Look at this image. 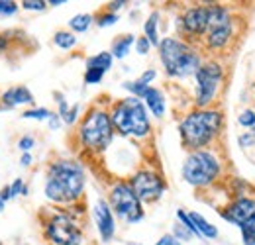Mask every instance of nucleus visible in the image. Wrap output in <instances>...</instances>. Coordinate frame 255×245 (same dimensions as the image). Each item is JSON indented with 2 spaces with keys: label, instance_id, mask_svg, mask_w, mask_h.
I'll return each instance as SVG.
<instances>
[{
  "label": "nucleus",
  "instance_id": "1",
  "mask_svg": "<svg viewBox=\"0 0 255 245\" xmlns=\"http://www.w3.org/2000/svg\"><path fill=\"white\" fill-rule=\"evenodd\" d=\"M45 198L55 204H73L85 192V171L77 161L59 159L47 169Z\"/></svg>",
  "mask_w": 255,
  "mask_h": 245
},
{
  "label": "nucleus",
  "instance_id": "2",
  "mask_svg": "<svg viewBox=\"0 0 255 245\" xmlns=\"http://www.w3.org/2000/svg\"><path fill=\"white\" fill-rule=\"evenodd\" d=\"M224 127V114L214 108H196L189 112L181 123L179 133L183 145L191 151H200L210 145Z\"/></svg>",
  "mask_w": 255,
  "mask_h": 245
},
{
  "label": "nucleus",
  "instance_id": "3",
  "mask_svg": "<svg viewBox=\"0 0 255 245\" xmlns=\"http://www.w3.org/2000/svg\"><path fill=\"white\" fill-rule=\"evenodd\" d=\"M110 120L114 125V131H118L124 137L131 135V137L143 139L151 131L147 108H145L143 100L135 98V96H128V98L114 102V106L110 110Z\"/></svg>",
  "mask_w": 255,
  "mask_h": 245
},
{
  "label": "nucleus",
  "instance_id": "4",
  "mask_svg": "<svg viewBox=\"0 0 255 245\" xmlns=\"http://www.w3.org/2000/svg\"><path fill=\"white\" fill-rule=\"evenodd\" d=\"M159 59L165 67V73L173 79H187L194 75L200 65V53L191 43L177 37H163L159 43Z\"/></svg>",
  "mask_w": 255,
  "mask_h": 245
},
{
  "label": "nucleus",
  "instance_id": "5",
  "mask_svg": "<svg viewBox=\"0 0 255 245\" xmlns=\"http://www.w3.org/2000/svg\"><path fill=\"white\" fill-rule=\"evenodd\" d=\"M114 139V125L110 112L102 108H93L79 125V141L85 149L93 153H102Z\"/></svg>",
  "mask_w": 255,
  "mask_h": 245
},
{
  "label": "nucleus",
  "instance_id": "6",
  "mask_svg": "<svg viewBox=\"0 0 255 245\" xmlns=\"http://www.w3.org/2000/svg\"><path fill=\"white\" fill-rule=\"evenodd\" d=\"M222 173V165L218 155L208 151V149H200V151H191L189 157L183 163V179L185 183L196 188H204L208 184H212Z\"/></svg>",
  "mask_w": 255,
  "mask_h": 245
},
{
  "label": "nucleus",
  "instance_id": "7",
  "mask_svg": "<svg viewBox=\"0 0 255 245\" xmlns=\"http://www.w3.org/2000/svg\"><path fill=\"white\" fill-rule=\"evenodd\" d=\"M194 81H196V91H194L196 108H208L214 102L224 81L222 65L216 61L202 63L200 69L194 73Z\"/></svg>",
  "mask_w": 255,
  "mask_h": 245
},
{
  "label": "nucleus",
  "instance_id": "8",
  "mask_svg": "<svg viewBox=\"0 0 255 245\" xmlns=\"http://www.w3.org/2000/svg\"><path fill=\"white\" fill-rule=\"evenodd\" d=\"M108 204L112 208V212H116L118 218H122L128 224H137L143 220V204L139 202V198L135 196L133 188L129 186V183H116L110 190L108 196Z\"/></svg>",
  "mask_w": 255,
  "mask_h": 245
},
{
  "label": "nucleus",
  "instance_id": "9",
  "mask_svg": "<svg viewBox=\"0 0 255 245\" xmlns=\"http://www.w3.org/2000/svg\"><path fill=\"white\" fill-rule=\"evenodd\" d=\"M45 238L53 245H81L83 230L71 214L59 212L45 222Z\"/></svg>",
  "mask_w": 255,
  "mask_h": 245
},
{
  "label": "nucleus",
  "instance_id": "10",
  "mask_svg": "<svg viewBox=\"0 0 255 245\" xmlns=\"http://www.w3.org/2000/svg\"><path fill=\"white\" fill-rule=\"evenodd\" d=\"M129 186L133 188L135 196L139 198L141 204H151L157 202L161 196L165 194L167 184L163 181L159 173L149 171V169H141L137 171L131 179H129Z\"/></svg>",
  "mask_w": 255,
  "mask_h": 245
},
{
  "label": "nucleus",
  "instance_id": "11",
  "mask_svg": "<svg viewBox=\"0 0 255 245\" xmlns=\"http://www.w3.org/2000/svg\"><path fill=\"white\" fill-rule=\"evenodd\" d=\"M181 31L187 37H202L208 30V6H191L179 18Z\"/></svg>",
  "mask_w": 255,
  "mask_h": 245
},
{
  "label": "nucleus",
  "instance_id": "12",
  "mask_svg": "<svg viewBox=\"0 0 255 245\" xmlns=\"http://www.w3.org/2000/svg\"><path fill=\"white\" fill-rule=\"evenodd\" d=\"M222 218L226 222L242 228L252 216H255V198H250V196H240L236 198L234 202H230L222 212Z\"/></svg>",
  "mask_w": 255,
  "mask_h": 245
},
{
  "label": "nucleus",
  "instance_id": "13",
  "mask_svg": "<svg viewBox=\"0 0 255 245\" xmlns=\"http://www.w3.org/2000/svg\"><path fill=\"white\" fill-rule=\"evenodd\" d=\"M93 214H95V224L98 234H100V240L104 244H110L114 238V232H116V220H114V212H112L110 204L104 198L96 200Z\"/></svg>",
  "mask_w": 255,
  "mask_h": 245
},
{
  "label": "nucleus",
  "instance_id": "14",
  "mask_svg": "<svg viewBox=\"0 0 255 245\" xmlns=\"http://www.w3.org/2000/svg\"><path fill=\"white\" fill-rule=\"evenodd\" d=\"M232 35H234V22L226 24V26H218V28H208L206 35H204L206 47L210 51H220L232 41Z\"/></svg>",
  "mask_w": 255,
  "mask_h": 245
},
{
  "label": "nucleus",
  "instance_id": "15",
  "mask_svg": "<svg viewBox=\"0 0 255 245\" xmlns=\"http://www.w3.org/2000/svg\"><path fill=\"white\" fill-rule=\"evenodd\" d=\"M22 104H33V94L28 87H14L2 92V108H16Z\"/></svg>",
  "mask_w": 255,
  "mask_h": 245
},
{
  "label": "nucleus",
  "instance_id": "16",
  "mask_svg": "<svg viewBox=\"0 0 255 245\" xmlns=\"http://www.w3.org/2000/svg\"><path fill=\"white\" fill-rule=\"evenodd\" d=\"M145 108L155 116V118H163L165 116V108H167V102H165V94L155 89V87H149L145 94L141 96Z\"/></svg>",
  "mask_w": 255,
  "mask_h": 245
},
{
  "label": "nucleus",
  "instance_id": "17",
  "mask_svg": "<svg viewBox=\"0 0 255 245\" xmlns=\"http://www.w3.org/2000/svg\"><path fill=\"white\" fill-rule=\"evenodd\" d=\"M155 69H147L139 79H135V81H126L124 83V89L128 92H131V96H135V98H141L145 91L149 89V85L153 83V79H155Z\"/></svg>",
  "mask_w": 255,
  "mask_h": 245
},
{
  "label": "nucleus",
  "instance_id": "18",
  "mask_svg": "<svg viewBox=\"0 0 255 245\" xmlns=\"http://www.w3.org/2000/svg\"><path fill=\"white\" fill-rule=\"evenodd\" d=\"M189 218L192 220V224H194V228H196V232H198L200 238H206V240H216L218 238V228L214 224H210L202 214L189 212Z\"/></svg>",
  "mask_w": 255,
  "mask_h": 245
},
{
  "label": "nucleus",
  "instance_id": "19",
  "mask_svg": "<svg viewBox=\"0 0 255 245\" xmlns=\"http://www.w3.org/2000/svg\"><path fill=\"white\" fill-rule=\"evenodd\" d=\"M131 45H135V37H133L131 33H124V35H120V37H116V39L112 41L110 53H112V57H116V59H124L128 53H129Z\"/></svg>",
  "mask_w": 255,
  "mask_h": 245
},
{
  "label": "nucleus",
  "instance_id": "20",
  "mask_svg": "<svg viewBox=\"0 0 255 245\" xmlns=\"http://www.w3.org/2000/svg\"><path fill=\"white\" fill-rule=\"evenodd\" d=\"M143 33L147 37V41L155 47H159L161 39H159V12H151L149 18L145 20L143 24Z\"/></svg>",
  "mask_w": 255,
  "mask_h": 245
},
{
  "label": "nucleus",
  "instance_id": "21",
  "mask_svg": "<svg viewBox=\"0 0 255 245\" xmlns=\"http://www.w3.org/2000/svg\"><path fill=\"white\" fill-rule=\"evenodd\" d=\"M112 61H114V57H112L110 51H100V53H96V55L87 59V69H98V71L106 73L112 67Z\"/></svg>",
  "mask_w": 255,
  "mask_h": 245
},
{
  "label": "nucleus",
  "instance_id": "22",
  "mask_svg": "<svg viewBox=\"0 0 255 245\" xmlns=\"http://www.w3.org/2000/svg\"><path fill=\"white\" fill-rule=\"evenodd\" d=\"M95 22V16L93 14H77L69 20V28L73 30V33H85V31L91 28V24Z\"/></svg>",
  "mask_w": 255,
  "mask_h": 245
},
{
  "label": "nucleus",
  "instance_id": "23",
  "mask_svg": "<svg viewBox=\"0 0 255 245\" xmlns=\"http://www.w3.org/2000/svg\"><path fill=\"white\" fill-rule=\"evenodd\" d=\"M53 43H55L59 49L69 51V49H73V47L77 45V35L69 30H59V31H55V35H53Z\"/></svg>",
  "mask_w": 255,
  "mask_h": 245
},
{
  "label": "nucleus",
  "instance_id": "24",
  "mask_svg": "<svg viewBox=\"0 0 255 245\" xmlns=\"http://www.w3.org/2000/svg\"><path fill=\"white\" fill-rule=\"evenodd\" d=\"M240 230H242L244 245H255V216H252Z\"/></svg>",
  "mask_w": 255,
  "mask_h": 245
},
{
  "label": "nucleus",
  "instance_id": "25",
  "mask_svg": "<svg viewBox=\"0 0 255 245\" xmlns=\"http://www.w3.org/2000/svg\"><path fill=\"white\" fill-rule=\"evenodd\" d=\"M51 110H47V108H33V110H26V112H22V118H26V120H49L51 118Z\"/></svg>",
  "mask_w": 255,
  "mask_h": 245
},
{
  "label": "nucleus",
  "instance_id": "26",
  "mask_svg": "<svg viewBox=\"0 0 255 245\" xmlns=\"http://www.w3.org/2000/svg\"><path fill=\"white\" fill-rule=\"evenodd\" d=\"M96 22V26L98 28H108V26H114L116 22H118V14H112V12H102L98 18L95 20Z\"/></svg>",
  "mask_w": 255,
  "mask_h": 245
},
{
  "label": "nucleus",
  "instance_id": "27",
  "mask_svg": "<svg viewBox=\"0 0 255 245\" xmlns=\"http://www.w3.org/2000/svg\"><path fill=\"white\" fill-rule=\"evenodd\" d=\"M238 123L244 125V127H255V110L248 108V110H242V114L238 116Z\"/></svg>",
  "mask_w": 255,
  "mask_h": 245
},
{
  "label": "nucleus",
  "instance_id": "28",
  "mask_svg": "<svg viewBox=\"0 0 255 245\" xmlns=\"http://www.w3.org/2000/svg\"><path fill=\"white\" fill-rule=\"evenodd\" d=\"M177 220H179V224H183V226L191 232L194 238H200L198 232H196V228H194V224H192V220L189 218V212H185V210H177Z\"/></svg>",
  "mask_w": 255,
  "mask_h": 245
},
{
  "label": "nucleus",
  "instance_id": "29",
  "mask_svg": "<svg viewBox=\"0 0 255 245\" xmlns=\"http://www.w3.org/2000/svg\"><path fill=\"white\" fill-rule=\"evenodd\" d=\"M102 79H104V71H98V69H87L85 71V83L87 85H98Z\"/></svg>",
  "mask_w": 255,
  "mask_h": 245
},
{
  "label": "nucleus",
  "instance_id": "30",
  "mask_svg": "<svg viewBox=\"0 0 255 245\" xmlns=\"http://www.w3.org/2000/svg\"><path fill=\"white\" fill-rule=\"evenodd\" d=\"M22 8L30 10V12H43L47 8V2H43V0H24Z\"/></svg>",
  "mask_w": 255,
  "mask_h": 245
},
{
  "label": "nucleus",
  "instance_id": "31",
  "mask_svg": "<svg viewBox=\"0 0 255 245\" xmlns=\"http://www.w3.org/2000/svg\"><path fill=\"white\" fill-rule=\"evenodd\" d=\"M173 236H175L179 242H189L191 238H194L183 224H175V228H173Z\"/></svg>",
  "mask_w": 255,
  "mask_h": 245
},
{
  "label": "nucleus",
  "instance_id": "32",
  "mask_svg": "<svg viewBox=\"0 0 255 245\" xmlns=\"http://www.w3.org/2000/svg\"><path fill=\"white\" fill-rule=\"evenodd\" d=\"M18 12V4L12 0H0V14L2 16H14Z\"/></svg>",
  "mask_w": 255,
  "mask_h": 245
},
{
  "label": "nucleus",
  "instance_id": "33",
  "mask_svg": "<svg viewBox=\"0 0 255 245\" xmlns=\"http://www.w3.org/2000/svg\"><path fill=\"white\" fill-rule=\"evenodd\" d=\"M149 49H151V43L147 41V37H145V35L135 39V51H137L139 55H147V53H149Z\"/></svg>",
  "mask_w": 255,
  "mask_h": 245
},
{
  "label": "nucleus",
  "instance_id": "34",
  "mask_svg": "<svg viewBox=\"0 0 255 245\" xmlns=\"http://www.w3.org/2000/svg\"><path fill=\"white\" fill-rule=\"evenodd\" d=\"M10 190H12V196H18V194H28V186H26V183L22 181V179H16L14 183L10 184Z\"/></svg>",
  "mask_w": 255,
  "mask_h": 245
},
{
  "label": "nucleus",
  "instance_id": "35",
  "mask_svg": "<svg viewBox=\"0 0 255 245\" xmlns=\"http://www.w3.org/2000/svg\"><path fill=\"white\" fill-rule=\"evenodd\" d=\"M33 145H35V139H33L32 135H24V137H20V141H18V147H20V151H24V153H28Z\"/></svg>",
  "mask_w": 255,
  "mask_h": 245
},
{
  "label": "nucleus",
  "instance_id": "36",
  "mask_svg": "<svg viewBox=\"0 0 255 245\" xmlns=\"http://www.w3.org/2000/svg\"><path fill=\"white\" fill-rule=\"evenodd\" d=\"M79 110H81V106H79V104H75V106L67 112V116L63 118V122L69 123V125H73V123L77 122V118H79Z\"/></svg>",
  "mask_w": 255,
  "mask_h": 245
},
{
  "label": "nucleus",
  "instance_id": "37",
  "mask_svg": "<svg viewBox=\"0 0 255 245\" xmlns=\"http://www.w3.org/2000/svg\"><path fill=\"white\" fill-rule=\"evenodd\" d=\"M238 141H240V145L242 147H252V145H255V137H254V133H242L240 137H238Z\"/></svg>",
  "mask_w": 255,
  "mask_h": 245
},
{
  "label": "nucleus",
  "instance_id": "38",
  "mask_svg": "<svg viewBox=\"0 0 255 245\" xmlns=\"http://www.w3.org/2000/svg\"><path fill=\"white\" fill-rule=\"evenodd\" d=\"M155 245H181V242H179L173 234H165L161 240H157V244Z\"/></svg>",
  "mask_w": 255,
  "mask_h": 245
},
{
  "label": "nucleus",
  "instance_id": "39",
  "mask_svg": "<svg viewBox=\"0 0 255 245\" xmlns=\"http://www.w3.org/2000/svg\"><path fill=\"white\" fill-rule=\"evenodd\" d=\"M126 6V2L124 0H114V2H108V6H106V10L108 12H112V14H116L118 10H122Z\"/></svg>",
  "mask_w": 255,
  "mask_h": 245
},
{
  "label": "nucleus",
  "instance_id": "40",
  "mask_svg": "<svg viewBox=\"0 0 255 245\" xmlns=\"http://www.w3.org/2000/svg\"><path fill=\"white\" fill-rule=\"evenodd\" d=\"M47 122H49V127H51V129H59V125H61V116L53 112V114H51V118H49Z\"/></svg>",
  "mask_w": 255,
  "mask_h": 245
},
{
  "label": "nucleus",
  "instance_id": "41",
  "mask_svg": "<svg viewBox=\"0 0 255 245\" xmlns=\"http://www.w3.org/2000/svg\"><path fill=\"white\" fill-rule=\"evenodd\" d=\"M10 198H14V196H12V190H10V184H6V186H2V190H0V200H4V202H8Z\"/></svg>",
  "mask_w": 255,
  "mask_h": 245
},
{
  "label": "nucleus",
  "instance_id": "42",
  "mask_svg": "<svg viewBox=\"0 0 255 245\" xmlns=\"http://www.w3.org/2000/svg\"><path fill=\"white\" fill-rule=\"evenodd\" d=\"M32 155L30 153H24L22 155V157H20V165H22V167H30V165H32Z\"/></svg>",
  "mask_w": 255,
  "mask_h": 245
},
{
  "label": "nucleus",
  "instance_id": "43",
  "mask_svg": "<svg viewBox=\"0 0 255 245\" xmlns=\"http://www.w3.org/2000/svg\"><path fill=\"white\" fill-rule=\"evenodd\" d=\"M6 47H8V35L6 33H0V53L6 51Z\"/></svg>",
  "mask_w": 255,
  "mask_h": 245
},
{
  "label": "nucleus",
  "instance_id": "44",
  "mask_svg": "<svg viewBox=\"0 0 255 245\" xmlns=\"http://www.w3.org/2000/svg\"><path fill=\"white\" fill-rule=\"evenodd\" d=\"M47 4L49 6H61V4H65V0H49Z\"/></svg>",
  "mask_w": 255,
  "mask_h": 245
},
{
  "label": "nucleus",
  "instance_id": "45",
  "mask_svg": "<svg viewBox=\"0 0 255 245\" xmlns=\"http://www.w3.org/2000/svg\"><path fill=\"white\" fill-rule=\"evenodd\" d=\"M4 208H6V202H4V200H0V212H2Z\"/></svg>",
  "mask_w": 255,
  "mask_h": 245
},
{
  "label": "nucleus",
  "instance_id": "46",
  "mask_svg": "<svg viewBox=\"0 0 255 245\" xmlns=\"http://www.w3.org/2000/svg\"><path fill=\"white\" fill-rule=\"evenodd\" d=\"M128 245H143V244H135V242H128Z\"/></svg>",
  "mask_w": 255,
  "mask_h": 245
},
{
  "label": "nucleus",
  "instance_id": "47",
  "mask_svg": "<svg viewBox=\"0 0 255 245\" xmlns=\"http://www.w3.org/2000/svg\"><path fill=\"white\" fill-rule=\"evenodd\" d=\"M252 133H254V137H255V127H254V131H252Z\"/></svg>",
  "mask_w": 255,
  "mask_h": 245
},
{
  "label": "nucleus",
  "instance_id": "48",
  "mask_svg": "<svg viewBox=\"0 0 255 245\" xmlns=\"http://www.w3.org/2000/svg\"><path fill=\"white\" fill-rule=\"evenodd\" d=\"M0 245H2V244H0Z\"/></svg>",
  "mask_w": 255,
  "mask_h": 245
}]
</instances>
